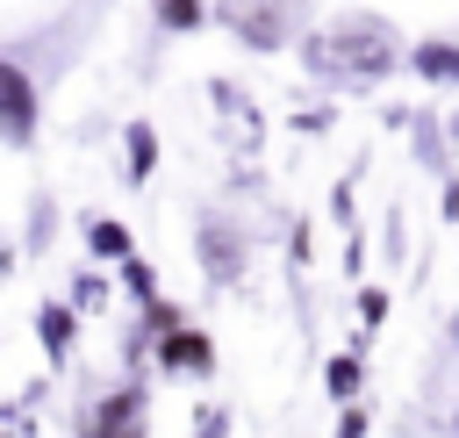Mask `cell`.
I'll return each instance as SVG.
<instances>
[{
  "label": "cell",
  "mask_w": 459,
  "mask_h": 438,
  "mask_svg": "<svg viewBox=\"0 0 459 438\" xmlns=\"http://www.w3.org/2000/svg\"><path fill=\"white\" fill-rule=\"evenodd\" d=\"M394 57H402L394 50V29L373 22V14H344L323 36H308V72H330V79H351V86L394 72Z\"/></svg>",
  "instance_id": "cell-1"
},
{
  "label": "cell",
  "mask_w": 459,
  "mask_h": 438,
  "mask_svg": "<svg viewBox=\"0 0 459 438\" xmlns=\"http://www.w3.org/2000/svg\"><path fill=\"white\" fill-rule=\"evenodd\" d=\"M36 129H43V101H36V79H29L22 65H7V57H0V144L29 151V144H36Z\"/></svg>",
  "instance_id": "cell-2"
},
{
  "label": "cell",
  "mask_w": 459,
  "mask_h": 438,
  "mask_svg": "<svg viewBox=\"0 0 459 438\" xmlns=\"http://www.w3.org/2000/svg\"><path fill=\"white\" fill-rule=\"evenodd\" d=\"M215 22L251 50H280L287 43V0H215Z\"/></svg>",
  "instance_id": "cell-3"
},
{
  "label": "cell",
  "mask_w": 459,
  "mask_h": 438,
  "mask_svg": "<svg viewBox=\"0 0 459 438\" xmlns=\"http://www.w3.org/2000/svg\"><path fill=\"white\" fill-rule=\"evenodd\" d=\"M143 416H151L143 388H115V395H100L93 409H79V438H122V431H136Z\"/></svg>",
  "instance_id": "cell-4"
},
{
  "label": "cell",
  "mask_w": 459,
  "mask_h": 438,
  "mask_svg": "<svg viewBox=\"0 0 459 438\" xmlns=\"http://www.w3.org/2000/svg\"><path fill=\"white\" fill-rule=\"evenodd\" d=\"M151 352H158L165 373H208V366H215V337L194 330V323H172L165 337H151Z\"/></svg>",
  "instance_id": "cell-5"
},
{
  "label": "cell",
  "mask_w": 459,
  "mask_h": 438,
  "mask_svg": "<svg viewBox=\"0 0 459 438\" xmlns=\"http://www.w3.org/2000/svg\"><path fill=\"white\" fill-rule=\"evenodd\" d=\"M194 251H201V266H208L215 280H237V273H244V237H237L230 223H201Z\"/></svg>",
  "instance_id": "cell-6"
},
{
  "label": "cell",
  "mask_w": 459,
  "mask_h": 438,
  "mask_svg": "<svg viewBox=\"0 0 459 438\" xmlns=\"http://www.w3.org/2000/svg\"><path fill=\"white\" fill-rule=\"evenodd\" d=\"M36 337H43V352L65 366V359H72V337H79V309H72V302H43V309H36Z\"/></svg>",
  "instance_id": "cell-7"
},
{
  "label": "cell",
  "mask_w": 459,
  "mask_h": 438,
  "mask_svg": "<svg viewBox=\"0 0 459 438\" xmlns=\"http://www.w3.org/2000/svg\"><path fill=\"white\" fill-rule=\"evenodd\" d=\"M409 65H416L423 79H437V86H459V43H416Z\"/></svg>",
  "instance_id": "cell-8"
},
{
  "label": "cell",
  "mask_w": 459,
  "mask_h": 438,
  "mask_svg": "<svg viewBox=\"0 0 459 438\" xmlns=\"http://www.w3.org/2000/svg\"><path fill=\"white\" fill-rule=\"evenodd\" d=\"M122 151H129V180H151V165H158V129L151 122H129V136H122Z\"/></svg>",
  "instance_id": "cell-9"
},
{
  "label": "cell",
  "mask_w": 459,
  "mask_h": 438,
  "mask_svg": "<svg viewBox=\"0 0 459 438\" xmlns=\"http://www.w3.org/2000/svg\"><path fill=\"white\" fill-rule=\"evenodd\" d=\"M86 251H93V258H115V266H122V258H129V230H122L115 215L86 223Z\"/></svg>",
  "instance_id": "cell-10"
},
{
  "label": "cell",
  "mask_w": 459,
  "mask_h": 438,
  "mask_svg": "<svg viewBox=\"0 0 459 438\" xmlns=\"http://www.w3.org/2000/svg\"><path fill=\"white\" fill-rule=\"evenodd\" d=\"M359 381H366V373H359V359H351V352H337V359L323 366V388H330L337 402H351V395H359Z\"/></svg>",
  "instance_id": "cell-11"
},
{
  "label": "cell",
  "mask_w": 459,
  "mask_h": 438,
  "mask_svg": "<svg viewBox=\"0 0 459 438\" xmlns=\"http://www.w3.org/2000/svg\"><path fill=\"white\" fill-rule=\"evenodd\" d=\"M201 14H208V0H158V29H172V36L201 29Z\"/></svg>",
  "instance_id": "cell-12"
},
{
  "label": "cell",
  "mask_w": 459,
  "mask_h": 438,
  "mask_svg": "<svg viewBox=\"0 0 459 438\" xmlns=\"http://www.w3.org/2000/svg\"><path fill=\"white\" fill-rule=\"evenodd\" d=\"M122 287H129L136 302H151V294H158V273H151V258H136V251H129V258H122Z\"/></svg>",
  "instance_id": "cell-13"
},
{
  "label": "cell",
  "mask_w": 459,
  "mask_h": 438,
  "mask_svg": "<svg viewBox=\"0 0 459 438\" xmlns=\"http://www.w3.org/2000/svg\"><path fill=\"white\" fill-rule=\"evenodd\" d=\"M100 302H108V280H100V273H79V280H72V309L86 316V309H100Z\"/></svg>",
  "instance_id": "cell-14"
},
{
  "label": "cell",
  "mask_w": 459,
  "mask_h": 438,
  "mask_svg": "<svg viewBox=\"0 0 459 438\" xmlns=\"http://www.w3.org/2000/svg\"><path fill=\"white\" fill-rule=\"evenodd\" d=\"M359 316H366V330H380L387 323V294L380 287H359Z\"/></svg>",
  "instance_id": "cell-15"
},
{
  "label": "cell",
  "mask_w": 459,
  "mask_h": 438,
  "mask_svg": "<svg viewBox=\"0 0 459 438\" xmlns=\"http://www.w3.org/2000/svg\"><path fill=\"white\" fill-rule=\"evenodd\" d=\"M337 438H366V409H351V402H344V416H337Z\"/></svg>",
  "instance_id": "cell-16"
},
{
  "label": "cell",
  "mask_w": 459,
  "mask_h": 438,
  "mask_svg": "<svg viewBox=\"0 0 459 438\" xmlns=\"http://www.w3.org/2000/svg\"><path fill=\"white\" fill-rule=\"evenodd\" d=\"M222 431H230V416H222V409H208V416H201V431H194V438H222Z\"/></svg>",
  "instance_id": "cell-17"
},
{
  "label": "cell",
  "mask_w": 459,
  "mask_h": 438,
  "mask_svg": "<svg viewBox=\"0 0 459 438\" xmlns=\"http://www.w3.org/2000/svg\"><path fill=\"white\" fill-rule=\"evenodd\" d=\"M122 438H143V424H136V431H122Z\"/></svg>",
  "instance_id": "cell-18"
}]
</instances>
